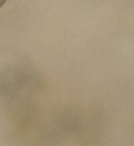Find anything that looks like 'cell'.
Returning <instances> with one entry per match:
<instances>
[{
    "instance_id": "cell-1",
    "label": "cell",
    "mask_w": 134,
    "mask_h": 146,
    "mask_svg": "<svg viewBox=\"0 0 134 146\" xmlns=\"http://www.w3.org/2000/svg\"><path fill=\"white\" fill-rule=\"evenodd\" d=\"M5 1H7V0H0V8H1L4 4H5Z\"/></svg>"
}]
</instances>
